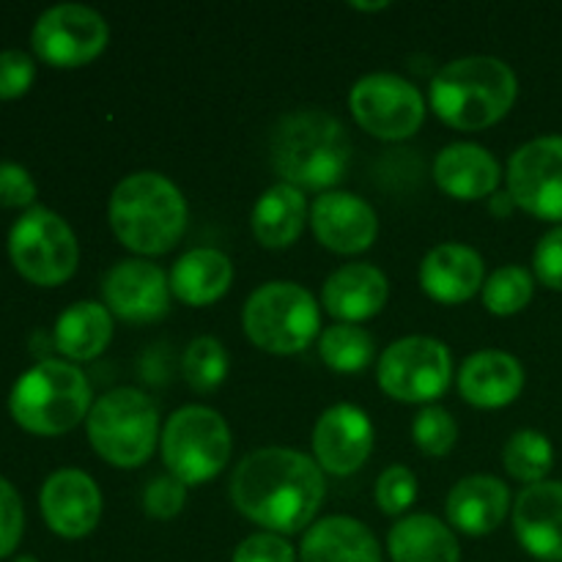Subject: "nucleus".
Returning a JSON list of instances; mask_svg holds the SVG:
<instances>
[{
  "label": "nucleus",
  "instance_id": "nucleus-33",
  "mask_svg": "<svg viewBox=\"0 0 562 562\" xmlns=\"http://www.w3.org/2000/svg\"><path fill=\"white\" fill-rule=\"evenodd\" d=\"M412 439H415V445L426 456H448L453 450L456 439H459V426H456L453 415L448 409H442V406H426L415 417Z\"/></svg>",
  "mask_w": 562,
  "mask_h": 562
},
{
  "label": "nucleus",
  "instance_id": "nucleus-30",
  "mask_svg": "<svg viewBox=\"0 0 562 562\" xmlns=\"http://www.w3.org/2000/svg\"><path fill=\"white\" fill-rule=\"evenodd\" d=\"M552 442H549L541 431H532V428L516 431L503 448L505 470H508L516 481H525L530 483V486L532 483H541L543 477H547V472L552 470Z\"/></svg>",
  "mask_w": 562,
  "mask_h": 562
},
{
  "label": "nucleus",
  "instance_id": "nucleus-34",
  "mask_svg": "<svg viewBox=\"0 0 562 562\" xmlns=\"http://www.w3.org/2000/svg\"><path fill=\"white\" fill-rule=\"evenodd\" d=\"M417 497V477L409 467H387L376 481V503L384 514L398 516L415 503Z\"/></svg>",
  "mask_w": 562,
  "mask_h": 562
},
{
  "label": "nucleus",
  "instance_id": "nucleus-25",
  "mask_svg": "<svg viewBox=\"0 0 562 562\" xmlns=\"http://www.w3.org/2000/svg\"><path fill=\"white\" fill-rule=\"evenodd\" d=\"M234 280V263L223 250L195 247L173 263L170 291L187 305H212L228 291Z\"/></svg>",
  "mask_w": 562,
  "mask_h": 562
},
{
  "label": "nucleus",
  "instance_id": "nucleus-21",
  "mask_svg": "<svg viewBox=\"0 0 562 562\" xmlns=\"http://www.w3.org/2000/svg\"><path fill=\"white\" fill-rule=\"evenodd\" d=\"M521 387H525V368L508 351H477L467 357L459 371L461 395L481 409L508 406L521 393Z\"/></svg>",
  "mask_w": 562,
  "mask_h": 562
},
{
  "label": "nucleus",
  "instance_id": "nucleus-2",
  "mask_svg": "<svg viewBox=\"0 0 562 562\" xmlns=\"http://www.w3.org/2000/svg\"><path fill=\"white\" fill-rule=\"evenodd\" d=\"M269 157L285 184L300 190H329L346 173L351 140L333 113L300 108L285 113L269 137Z\"/></svg>",
  "mask_w": 562,
  "mask_h": 562
},
{
  "label": "nucleus",
  "instance_id": "nucleus-9",
  "mask_svg": "<svg viewBox=\"0 0 562 562\" xmlns=\"http://www.w3.org/2000/svg\"><path fill=\"white\" fill-rule=\"evenodd\" d=\"M9 256L16 272L36 285H60L75 274L80 261L75 231L60 214L31 206L9 234Z\"/></svg>",
  "mask_w": 562,
  "mask_h": 562
},
{
  "label": "nucleus",
  "instance_id": "nucleus-7",
  "mask_svg": "<svg viewBox=\"0 0 562 562\" xmlns=\"http://www.w3.org/2000/svg\"><path fill=\"white\" fill-rule=\"evenodd\" d=\"M245 333L269 355H296L322 329V313L307 289L291 280H272L252 291L241 313Z\"/></svg>",
  "mask_w": 562,
  "mask_h": 562
},
{
  "label": "nucleus",
  "instance_id": "nucleus-19",
  "mask_svg": "<svg viewBox=\"0 0 562 562\" xmlns=\"http://www.w3.org/2000/svg\"><path fill=\"white\" fill-rule=\"evenodd\" d=\"M483 274H486V263H483L481 252L470 245H459V241H445L428 250V256L420 263V285L426 289L428 296L437 302H467L483 289Z\"/></svg>",
  "mask_w": 562,
  "mask_h": 562
},
{
  "label": "nucleus",
  "instance_id": "nucleus-18",
  "mask_svg": "<svg viewBox=\"0 0 562 562\" xmlns=\"http://www.w3.org/2000/svg\"><path fill=\"white\" fill-rule=\"evenodd\" d=\"M514 530L532 558L562 562V481L532 483L516 497Z\"/></svg>",
  "mask_w": 562,
  "mask_h": 562
},
{
  "label": "nucleus",
  "instance_id": "nucleus-40",
  "mask_svg": "<svg viewBox=\"0 0 562 562\" xmlns=\"http://www.w3.org/2000/svg\"><path fill=\"white\" fill-rule=\"evenodd\" d=\"M532 267L541 283H547L549 289L562 291V225L549 231L536 247V256H532Z\"/></svg>",
  "mask_w": 562,
  "mask_h": 562
},
{
  "label": "nucleus",
  "instance_id": "nucleus-12",
  "mask_svg": "<svg viewBox=\"0 0 562 562\" xmlns=\"http://www.w3.org/2000/svg\"><path fill=\"white\" fill-rule=\"evenodd\" d=\"M110 27L97 9L82 3H60L44 11L31 33L38 58L58 69L88 64L108 47Z\"/></svg>",
  "mask_w": 562,
  "mask_h": 562
},
{
  "label": "nucleus",
  "instance_id": "nucleus-3",
  "mask_svg": "<svg viewBox=\"0 0 562 562\" xmlns=\"http://www.w3.org/2000/svg\"><path fill=\"white\" fill-rule=\"evenodd\" d=\"M110 225L121 245L140 256L173 250L187 231V201L162 173L140 170L119 181L110 195Z\"/></svg>",
  "mask_w": 562,
  "mask_h": 562
},
{
  "label": "nucleus",
  "instance_id": "nucleus-16",
  "mask_svg": "<svg viewBox=\"0 0 562 562\" xmlns=\"http://www.w3.org/2000/svg\"><path fill=\"white\" fill-rule=\"evenodd\" d=\"M313 450L322 470L351 475L373 450V426L360 406H329L313 428Z\"/></svg>",
  "mask_w": 562,
  "mask_h": 562
},
{
  "label": "nucleus",
  "instance_id": "nucleus-8",
  "mask_svg": "<svg viewBox=\"0 0 562 562\" xmlns=\"http://www.w3.org/2000/svg\"><path fill=\"white\" fill-rule=\"evenodd\" d=\"M162 459L187 486L212 481L231 459L228 423L209 406H181L162 428Z\"/></svg>",
  "mask_w": 562,
  "mask_h": 562
},
{
  "label": "nucleus",
  "instance_id": "nucleus-31",
  "mask_svg": "<svg viewBox=\"0 0 562 562\" xmlns=\"http://www.w3.org/2000/svg\"><path fill=\"white\" fill-rule=\"evenodd\" d=\"M228 351L212 335H201L192 340L181 360V371H184L187 384L198 393H212L228 376Z\"/></svg>",
  "mask_w": 562,
  "mask_h": 562
},
{
  "label": "nucleus",
  "instance_id": "nucleus-20",
  "mask_svg": "<svg viewBox=\"0 0 562 562\" xmlns=\"http://www.w3.org/2000/svg\"><path fill=\"white\" fill-rule=\"evenodd\" d=\"M390 296V283L382 269L371 263H346L335 269L322 291L324 307L329 316L346 324L366 322L376 316Z\"/></svg>",
  "mask_w": 562,
  "mask_h": 562
},
{
  "label": "nucleus",
  "instance_id": "nucleus-13",
  "mask_svg": "<svg viewBox=\"0 0 562 562\" xmlns=\"http://www.w3.org/2000/svg\"><path fill=\"white\" fill-rule=\"evenodd\" d=\"M508 192L525 212L562 223V135L536 137L510 157Z\"/></svg>",
  "mask_w": 562,
  "mask_h": 562
},
{
  "label": "nucleus",
  "instance_id": "nucleus-26",
  "mask_svg": "<svg viewBox=\"0 0 562 562\" xmlns=\"http://www.w3.org/2000/svg\"><path fill=\"white\" fill-rule=\"evenodd\" d=\"M113 338V316L99 302H75L55 322V349L75 362L93 360Z\"/></svg>",
  "mask_w": 562,
  "mask_h": 562
},
{
  "label": "nucleus",
  "instance_id": "nucleus-36",
  "mask_svg": "<svg viewBox=\"0 0 562 562\" xmlns=\"http://www.w3.org/2000/svg\"><path fill=\"white\" fill-rule=\"evenodd\" d=\"M25 530V510L16 488L0 477V560L9 558Z\"/></svg>",
  "mask_w": 562,
  "mask_h": 562
},
{
  "label": "nucleus",
  "instance_id": "nucleus-37",
  "mask_svg": "<svg viewBox=\"0 0 562 562\" xmlns=\"http://www.w3.org/2000/svg\"><path fill=\"white\" fill-rule=\"evenodd\" d=\"M36 80V64L22 49L0 53V99H16Z\"/></svg>",
  "mask_w": 562,
  "mask_h": 562
},
{
  "label": "nucleus",
  "instance_id": "nucleus-29",
  "mask_svg": "<svg viewBox=\"0 0 562 562\" xmlns=\"http://www.w3.org/2000/svg\"><path fill=\"white\" fill-rule=\"evenodd\" d=\"M318 355L333 371L357 373L371 362L373 338L357 324H335L318 338Z\"/></svg>",
  "mask_w": 562,
  "mask_h": 562
},
{
  "label": "nucleus",
  "instance_id": "nucleus-24",
  "mask_svg": "<svg viewBox=\"0 0 562 562\" xmlns=\"http://www.w3.org/2000/svg\"><path fill=\"white\" fill-rule=\"evenodd\" d=\"M302 562H382L376 536L351 516H327L307 527L300 547Z\"/></svg>",
  "mask_w": 562,
  "mask_h": 562
},
{
  "label": "nucleus",
  "instance_id": "nucleus-35",
  "mask_svg": "<svg viewBox=\"0 0 562 562\" xmlns=\"http://www.w3.org/2000/svg\"><path fill=\"white\" fill-rule=\"evenodd\" d=\"M187 503V483L173 475H157L143 492V508L151 519H173Z\"/></svg>",
  "mask_w": 562,
  "mask_h": 562
},
{
  "label": "nucleus",
  "instance_id": "nucleus-32",
  "mask_svg": "<svg viewBox=\"0 0 562 562\" xmlns=\"http://www.w3.org/2000/svg\"><path fill=\"white\" fill-rule=\"evenodd\" d=\"M532 274L525 267H499L492 278L483 283V305L494 313V316H514L527 302L532 300Z\"/></svg>",
  "mask_w": 562,
  "mask_h": 562
},
{
  "label": "nucleus",
  "instance_id": "nucleus-38",
  "mask_svg": "<svg viewBox=\"0 0 562 562\" xmlns=\"http://www.w3.org/2000/svg\"><path fill=\"white\" fill-rule=\"evenodd\" d=\"M231 562H296V554L278 532H256L236 547Z\"/></svg>",
  "mask_w": 562,
  "mask_h": 562
},
{
  "label": "nucleus",
  "instance_id": "nucleus-14",
  "mask_svg": "<svg viewBox=\"0 0 562 562\" xmlns=\"http://www.w3.org/2000/svg\"><path fill=\"white\" fill-rule=\"evenodd\" d=\"M108 311L132 324H151L168 316L170 278L151 261L126 258L119 261L102 283Z\"/></svg>",
  "mask_w": 562,
  "mask_h": 562
},
{
  "label": "nucleus",
  "instance_id": "nucleus-1",
  "mask_svg": "<svg viewBox=\"0 0 562 562\" xmlns=\"http://www.w3.org/2000/svg\"><path fill=\"white\" fill-rule=\"evenodd\" d=\"M322 467L291 448H261L245 456L231 477V499L256 525L300 532L324 503Z\"/></svg>",
  "mask_w": 562,
  "mask_h": 562
},
{
  "label": "nucleus",
  "instance_id": "nucleus-23",
  "mask_svg": "<svg viewBox=\"0 0 562 562\" xmlns=\"http://www.w3.org/2000/svg\"><path fill=\"white\" fill-rule=\"evenodd\" d=\"M510 508V492L499 477L470 475L448 494V519L467 536H488L503 525Z\"/></svg>",
  "mask_w": 562,
  "mask_h": 562
},
{
  "label": "nucleus",
  "instance_id": "nucleus-4",
  "mask_svg": "<svg viewBox=\"0 0 562 562\" xmlns=\"http://www.w3.org/2000/svg\"><path fill=\"white\" fill-rule=\"evenodd\" d=\"M514 69L494 55H467L450 60L431 80V108L456 130L492 126L514 108Z\"/></svg>",
  "mask_w": 562,
  "mask_h": 562
},
{
  "label": "nucleus",
  "instance_id": "nucleus-11",
  "mask_svg": "<svg viewBox=\"0 0 562 562\" xmlns=\"http://www.w3.org/2000/svg\"><path fill=\"white\" fill-rule=\"evenodd\" d=\"M349 108L357 124L382 140H404L415 135L426 119L423 93L393 71L360 77L349 93Z\"/></svg>",
  "mask_w": 562,
  "mask_h": 562
},
{
  "label": "nucleus",
  "instance_id": "nucleus-10",
  "mask_svg": "<svg viewBox=\"0 0 562 562\" xmlns=\"http://www.w3.org/2000/svg\"><path fill=\"white\" fill-rule=\"evenodd\" d=\"M453 379V357L448 346L426 335H409L384 349L379 357V384L393 398L426 404L439 398Z\"/></svg>",
  "mask_w": 562,
  "mask_h": 562
},
{
  "label": "nucleus",
  "instance_id": "nucleus-39",
  "mask_svg": "<svg viewBox=\"0 0 562 562\" xmlns=\"http://www.w3.org/2000/svg\"><path fill=\"white\" fill-rule=\"evenodd\" d=\"M36 201V181L22 165L0 162V206L25 209Z\"/></svg>",
  "mask_w": 562,
  "mask_h": 562
},
{
  "label": "nucleus",
  "instance_id": "nucleus-17",
  "mask_svg": "<svg viewBox=\"0 0 562 562\" xmlns=\"http://www.w3.org/2000/svg\"><path fill=\"white\" fill-rule=\"evenodd\" d=\"M318 241L335 252H362L379 234L376 212L355 192H324L311 209Z\"/></svg>",
  "mask_w": 562,
  "mask_h": 562
},
{
  "label": "nucleus",
  "instance_id": "nucleus-15",
  "mask_svg": "<svg viewBox=\"0 0 562 562\" xmlns=\"http://www.w3.org/2000/svg\"><path fill=\"white\" fill-rule=\"evenodd\" d=\"M42 516L60 538H86L102 516V492L82 470H58L44 481Z\"/></svg>",
  "mask_w": 562,
  "mask_h": 562
},
{
  "label": "nucleus",
  "instance_id": "nucleus-27",
  "mask_svg": "<svg viewBox=\"0 0 562 562\" xmlns=\"http://www.w3.org/2000/svg\"><path fill=\"white\" fill-rule=\"evenodd\" d=\"M387 549L393 562H461V549L453 530L428 514L401 519L390 530Z\"/></svg>",
  "mask_w": 562,
  "mask_h": 562
},
{
  "label": "nucleus",
  "instance_id": "nucleus-5",
  "mask_svg": "<svg viewBox=\"0 0 562 562\" xmlns=\"http://www.w3.org/2000/svg\"><path fill=\"white\" fill-rule=\"evenodd\" d=\"M16 426L38 437L71 431L91 412L86 373L64 360H42L16 379L9 398Z\"/></svg>",
  "mask_w": 562,
  "mask_h": 562
},
{
  "label": "nucleus",
  "instance_id": "nucleus-43",
  "mask_svg": "<svg viewBox=\"0 0 562 562\" xmlns=\"http://www.w3.org/2000/svg\"><path fill=\"white\" fill-rule=\"evenodd\" d=\"M14 562H38V560L31 558V554H22V558H16Z\"/></svg>",
  "mask_w": 562,
  "mask_h": 562
},
{
  "label": "nucleus",
  "instance_id": "nucleus-28",
  "mask_svg": "<svg viewBox=\"0 0 562 562\" xmlns=\"http://www.w3.org/2000/svg\"><path fill=\"white\" fill-rule=\"evenodd\" d=\"M305 192L294 184L269 187L252 209V234L263 247H289L305 228Z\"/></svg>",
  "mask_w": 562,
  "mask_h": 562
},
{
  "label": "nucleus",
  "instance_id": "nucleus-6",
  "mask_svg": "<svg viewBox=\"0 0 562 562\" xmlns=\"http://www.w3.org/2000/svg\"><path fill=\"white\" fill-rule=\"evenodd\" d=\"M93 450L113 467H140L151 459L159 434L154 401L135 387H115L91 406L86 417Z\"/></svg>",
  "mask_w": 562,
  "mask_h": 562
},
{
  "label": "nucleus",
  "instance_id": "nucleus-42",
  "mask_svg": "<svg viewBox=\"0 0 562 562\" xmlns=\"http://www.w3.org/2000/svg\"><path fill=\"white\" fill-rule=\"evenodd\" d=\"M355 9H362V11H376V9H387V0H379V3H360V0H355Z\"/></svg>",
  "mask_w": 562,
  "mask_h": 562
},
{
  "label": "nucleus",
  "instance_id": "nucleus-22",
  "mask_svg": "<svg viewBox=\"0 0 562 562\" xmlns=\"http://www.w3.org/2000/svg\"><path fill=\"white\" fill-rule=\"evenodd\" d=\"M499 162L488 148L477 143H450L437 154L434 179L448 195L461 201L492 195L499 187Z\"/></svg>",
  "mask_w": 562,
  "mask_h": 562
},
{
  "label": "nucleus",
  "instance_id": "nucleus-41",
  "mask_svg": "<svg viewBox=\"0 0 562 562\" xmlns=\"http://www.w3.org/2000/svg\"><path fill=\"white\" fill-rule=\"evenodd\" d=\"M514 206H516V203H514V198H510V192H508V195H494L492 198V212L494 214H510V212H514Z\"/></svg>",
  "mask_w": 562,
  "mask_h": 562
}]
</instances>
